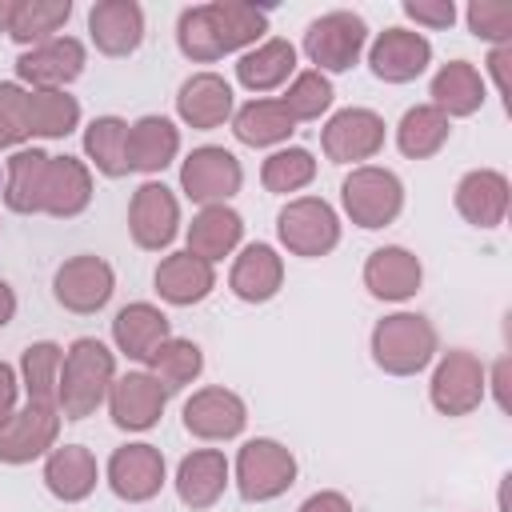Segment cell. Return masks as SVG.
Wrapping results in <instances>:
<instances>
[{
    "label": "cell",
    "mask_w": 512,
    "mask_h": 512,
    "mask_svg": "<svg viewBox=\"0 0 512 512\" xmlns=\"http://www.w3.org/2000/svg\"><path fill=\"white\" fill-rule=\"evenodd\" d=\"M432 64V40L416 28H384L368 44V68L384 84H408Z\"/></svg>",
    "instance_id": "obj_16"
},
{
    "label": "cell",
    "mask_w": 512,
    "mask_h": 512,
    "mask_svg": "<svg viewBox=\"0 0 512 512\" xmlns=\"http://www.w3.org/2000/svg\"><path fill=\"white\" fill-rule=\"evenodd\" d=\"M88 36L104 56H132L144 40V8L136 0H96L88 8Z\"/></svg>",
    "instance_id": "obj_22"
},
{
    "label": "cell",
    "mask_w": 512,
    "mask_h": 512,
    "mask_svg": "<svg viewBox=\"0 0 512 512\" xmlns=\"http://www.w3.org/2000/svg\"><path fill=\"white\" fill-rule=\"evenodd\" d=\"M156 292L164 304L172 308H192L200 300H208V292L216 288V264L192 256L188 248L180 252H168L160 264H156V276H152Z\"/></svg>",
    "instance_id": "obj_24"
},
{
    "label": "cell",
    "mask_w": 512,
    "mask_h": 512,
    "mask_svg": "<svg viewBox=\"0 0 512 512\" xmlns=\"http://www.w3.org/2000/svg\"><path fill=\"white\" fill-rule=\"evenodd\" d=\"M108 488L124 500V504H144L152 496H160L164 480H168V468H164V452L148 440H136V444H120L112 456H108Z\"/></svg>",
    "instance_id": "obj_14"
},
{
    "label": "cell",
    "mask_w": 512,
    "mask_h": 512,
    "mask_svg": "<svg viewBox=\"0 0 512 512\" xmlns=\"http://www.w3.org/2000/svg\"><path fill=\"white\" fill-rule=\"evenodd\" d=\"M116 292V272L104 256H92V252H80V256H68L56 276H52V296L64 312H76V316H92L100 312Z\"/></svg>",
    "instance_id": "obj_10"
},
{
    "label": "cell",
    "mask_w": 512,
    "mask_h": 512,
    "mask_svg": "<svg viewBox=\"0 0 512 512\" xmlns=\"http://www.w3.org/2000/svg\"><path fill=\"white\" fill-rule=\"evenodd\" d=\"M464 20H468V32L476 40H488L492 48L496 44H512V4H504V0H472L464 8Z\"/></svg>",
    "instance_id": "obj_44"
},
{
    "label": "cell",
    "mask_w": 512,
    "mask_h": 512,
    "mask_svg": "<svg viewBox=\"0 0 512 512\" xmlns=\"http://www.w3.org/2000/svg\"><path fill=\"white\" fill-rule=\"evenodd\" d=\"M228 480H232V464H228V456L220 448H192L176 464V496L192 512L212 508L224 496Z\"/></svg>",
    "instance_id": "obj_21"
},
{
    "label": "cell",
    "mask_w": 512,
    "mask_h": 512,
    "mask_svg": "<svg viewBox=\"0 0 512 512\" xmlns=\"http://www.w3.org/2000/svg\"><path fill=\"white\" fill-rule=\"evenodd\" d=\"M92 204V168L80 156H48L40 212L56 220H72Z\"/></svg>",
    "instance_id": "obj_25"
},
{
    "label": "cell",
    "mask_w": 512,
    "mask_h": 512,
    "mask_svg": "<svg viewBox=\"0 0 512 512\" xmlns=\"http://www.w3.org/2000/svg\"><path fill=\"white\" fill-rule=\"evenodd\" d=\"M428 104L432 108H440L448 120H456V116H476L480 108H484V100H488V84H484V76L476 72V64H468V60H448V64H440L436 68V76H432V84H428Z\"/></svg>",
    "instance_id": "obj_28"
},
{
    "label": "cell",
    "mask_w": 512,
    "mask_h": 512,
    "mask_svg": "<svg viewBox=\"0 0 512 512\" xmlns=\"http://www.w3.org/2000/svg\"><path fill=\"white\" fill-rule=\"evenodd\" d=\"M176 48L192 64H216L224 56L220 52V40H216V28H212V16H208V4L184 8L176 16Z\"/></svg>",
    "instance_id": "obj_43"
},
{
    "label": "cell",
    "mask_w": 512,
    "mask_h": 512,
    "mask_svg": "<svg viewBox=\"0 0 512 512\" xmlns=\"http://www.w3.org/2000/svg\"><path fill=\"white\" fill-rule=\"evenodd\" d=\"M228 288L244 304H268L284 288V256L272 244H244L232 260Z\"/></svg>",
    "instance_id": "obj_23"
},
{
    "label": "cell",
    "mask_w": 512,
    "mask_h": 512,
    "mask_svg": "<svg viewBox=\"0 0 512 512\" xmlns=\"http://www.w3.org/2000/svg\"><path fill=\"white\" fill-rule=\"evenodd\" d=\"M292 132H296V120L272 96H256L232 112V136L248 148H284Z\"/></svg>",
    "instance_id": "obj_32"
},
{
    "label": "cell",
    "mask_w": 512,
    "mask_h": 512,
    "mask_svg": "<svg viewBox=\"0 0 512 512\" xmlns=\"http://www.w3.org/2000/svg\"><path fill=\"white\" fill-rule=\"evenodd\" d=\"M44 172H48V152L44 148H16L4 160V204L20 216L40 212Z\"/></svg>",
    "instance_id": "obj_35"
},
{
    "label": "cell",
    "mask_w": 512,
    "mask_h": 512,
    "mask_svg": "<svg viewBox=\"0 0 512 512\" xmlns=\"http://www.w3.org/2000/svg\"><path fill=\"white\" fill-rule=\"evenodd\" d=\"M208 16H212V28H216V40H220L224 56L256 48L268 32V12L248 4V0H212Z\"/></svg>",
    "instance_id": "obj_34"
},
{
    "label": "cell",
    "mask_w": 512,
    "mask_h": 512,
    "mask_svg": "<svg viewBox=\"0 0 512 512\" xmlns=\"http://www.w3.org/2000/svg\"><path fill=\"white\" fill-rule=\"evenodd\" d=\"M12 316H16V292L8 280H0V328H8Z\"/></svg>",
    "instance_id": "obj_51"
},
{
    "label": "cell",
    "mask_w": 512,
    "mask_h": 512,
    "mask_svg": "<svg viewBox=\"0 0 512 512\" xmlns=\"http://www.w3.org/2000/svg\"><path fill=\"white\" fill-rule=\"evenodd\" d=\"M276 236L292 256L320 260L340 244V216L324 196H292L276 212Z\"/></svg>",
    "instance_id": "obj_5"
},
{
    "label": "cell",
    "mask_w": 512,
    "mask_h": 512,
    "mask_svg": "<svg viewBox=\"0 0 512 512\" xmlns=\"http://www.w3.org/2000/svg\"><path fill=\"white\" fill-rule=\"evenodd\" d=\"M384 116L372 108H340L320 128V148L332 164H364L384 148Z\"/></svg>",
    "instance_id": "obj_11"
},
{
    "label": "cell",
    "mask_w": 512,
    "mask_h": 512,
    "mask_svg": "<svg viewBox=\"0 0 512 512\" xmlns=\"http://www.w3.org/2000/svg\"><path fill=\"white\" fill-rule=\"evenodd\" d=\"M80 128V100L68 92H32L28 88V140H64Z\"/></svg>",
    "instance_id": "obj_39"
},
{
    "label": "cell",
    "mask_w": 512,
    "mask_h": 512,
    "mask_svg": "<svg viewBox=\"0 0 512 512\" xmlns=\"http://www.w3.org/2000/svg\"><path fill=\"white\" fill-rule=\"evenodd\" d=\"M368 348H372V364L380 372L416 376L436 360L440 336H436L432 320L420 316V312H388L384 320H376V328L368 336Z\"/></svg>",
    "instance_id": "obj_2"
},
{
    "label": "cell",
    "mask_w": 512,
    "mask_h": 512,
    "mask_svg": "<svg viewBox=\"0 0 512 512\" xmlns=\"http://www.w3.org/2000/svg\"><path fill=\"white\" fill-rule=\"evenodd\" d=\"M148 372H152V376L168 388V396H172V392L188 388L192 380H200V372H204V352H200L196 340L168 336V340L148 356Z\"/></svg>",
    "instance_id": "obj_40"
},
{
    "label": "cell",
    "mask_w": 512,
    "mask_h": 512,
    "mask_svg": "<svg viewBox=\"0 0 512 512\" xmlns=\"http://www.w3.org/2000/svg\"><path fill=\"white\" fill-rule=\"evenodd\" d=\"M276 100L288 108V116H292L296 124H304V120H320V116L332 108L336 88H332V80H328L324 72L304 68V72H296V76L288 80L284 96H276Z\"/></svg>",
    "instance_id": "obj_42"
},
{
    "label": "cell",
    "mask_w": 512,
    "mask_h": 512,
    "mask_svg": "<svg viewBox=\"0 0 512 512\" xmlns=\"http://www.w3.org/2000/svg\"><path fill=\"white\" fill-rule=\"evenodd\" d=\"M0 116L28 140V88L16 80H0Z\"/></svg>",
    "instance_id": "obj_46"
},
{
    "label": "cell",
    "mask_w": 512,
    "mask_h": 512,
    "mask_svg": "<svg viewBox=\"0 0 512 512\" xmlns=\"http://www.w3.org/2000/svg\"><path fill=\"white\" fill-rule=\"evenodd\" d=\"M452 136V120L432 108V104H412L400 124H396V148L408 156V160H428L436 156Z\"/></svg>",
    "instance_id": "obj_37"
},
{
    "label": "cell",
    "mask_w": 512,
    "mask_h": 512,
    "mask_svg": "<svg viewBox=\"0 0 512 512\" xmlns=\"http://www.w3.org/2000/svg\"><path fill=\"white\" fill-rule=\"evenodd\" d=\"M420 284H424V264L404 244H384V248L368 252V260H364V288L376 300L404 304V300H412L420 292Z\"/></svg>",
    "instance_id": "obj_18"
},
{
    "label": "cell",
    "mask_w": 512,
    "mask_h": 512,
    "mask_svg": "<svg viewBox=\"0 0 512 512\" xmlns=\"http://www.w3.org/2000/svg\"><path fill=\"white\" fill-rule=\"evenodd\" d=\"M456 212L472 224V228H500L508 216V200H512V184L504 172L496 168H472L456 180Z\"/></svg>",
    "instance_id": "obj_20"
},
{
    "label": "cell",
    "mask_w": 512,
    "mask_h": 512,
    "mask_svg": "<svg viewBox=\"0 0 512 512\" xmlns=\"http://www.w3.org/2000/svg\"><path fill=\"white\" fill-rule=\"evenodd\" d=\"M84 156L108 180L128 176V120H120V116H96L84 128Z\"/></svg>",
    "instance_id": "obj_38"
},
{
    "label": "cell",
    "mask_w": 512,
    "mask_h": 512,
    "mask_svg": "<svg viewBox=\"0 0 512 512\" xmlns=\"http://www.w3.org/2000/svg\"><path fill=\"white\" fill-rule=\"evenodd\" d=\"M508 64H512V44H496L492 52H488V72H492V80H496V92L508 100V92H512V80H508Z\"/></svg>",
    "instance_id": "obj_48"
},
{
    "label": "cell",
    "mask_w": 512,
    "mask_h": 512,
    "mask_svg": "<svg viewBox=\"0 0 512 512\" xmlns=\"http://www.w3.org/2000/svg\"><path fill=\"white\" fill-rule=\"evenodd\" d=\"M340 204H344V216L356 224V228H388L400 212H404V184L392 168H380V164H360L344 176L340 184Z\"/></svg>",
    "instance_id": "obj_4"
},
{
    "label": "cell",
    "mask_w": 512,
    "mask_h": 512,
    "mask_svg": "<svg viewBox=\"0 0 512 512\" xmlns=\"http://www.w3.org/2000/svg\"><path fill=\"white\" fill-rule=\"evenodd\" d=\"M8 16H12V0H0V32H8Z\"/></svg>",
    "instance_id": "obj_53"
},
{
    "label": "cell",
    "mask_w": 512,
    "mask_h": 512,
    "mask_svg": "<svg viewBox=\"0 0 512 512\" xmlns=\"http://www.w3.org/2000/svg\"><path fill=\"white\" fill-rule=\"evenodd\" d=\"M20 144H24V140H20V132L0 116V152H4V148H20Z\"/></svg>",
    "instance_id": "obj_52"
},
{
    "label": "cell",
    "mask_w": 512,
    "mask_h": 512,
    "mask_svg": "<svg viewBox=\"0 0 512 512\" xmlns=\"http://www.w3.org/2000/svg\"><path fill=\"white\" fill-rule=\"evenodd\" d=\"M488 388L496 392V404L508 408V360H504V356L496 360V368H492V376H488Z\"/></svg>",
    "instance_id": "obj_50"
},
{
    "label": "cell",
    "mask_w": 512,
    "mask_h": 512,
    "mask_svg": "<svg viewBox=\"0 0 512 512\" xmlns=\"http://www.w3.org/2000/svg\"><path fill=\"white\" fill-rule=\"evenodd\" d=\"M316 180V156L308 148H296V144H284L276 148L264 164H260V184L276 196H288V192H300Z\"/></svg>",
    "instance_id": "obj_41"
},
{
    "label": "cell",
    "mask_w": 512,
    "mask_h": 512,
    "mask_svg": "<svg viewBox=\"0 0 512 512\" xmlns=\"http://www.w3.org/2000/svg\"><path fill=\"white\" fill-rule=\"evenodd\" d=\"M244 184V168L236 160V152L220 148V144H200L184 156L180 164V192L208 208V204H228Z\"/></svg>",
    "instance_id": "obj_8"
},
{
    "label": "cell",
    "mask_w": 512,
    "mask_h": 512,
    "mask_svg": "<svg viewBox=\"0 0 512 512\" xmlns=\"http://www.w3.org/2000/svg\"><path fill=\"white\" fill-rule=\"evenodd\" d=\"M88 64V48L76 36H52L36 48H24L16 60V84L32 92H68L72 80H80Z\"/></svg>",
    "instance_id": "obj_9"
},
{
    "label": "cell",
    "mask_w": 512,
    "mask_h": 512,
    "mask_svg": "<svg viewBox=\"0 0 512 512\" xmlns=\"http://www.w3.org/2000/svg\"><path fill=\"white\" fill-rule=\"evenodd\" d=\"M184 240H188V252L216 264L224 256H232L244 240V220L232 204H208L192 216V224L184 228Z\"/></svg>",
    "instance_id": "obj_29"
},
{
    "label": "cell",
    "mask_w": 512,
    "mask_h": 512,
    "mask_svg": "<svg viewBox=\"0 0 512 512\" xmlns=\"http://www.w3.org/2000/svg\"><path fill=\"white\" fill-rule=\"evenodd\" d=\"M292 76H296V48L284 36H268L256 48L240 52V60H236V80L248 92H260V96L264 92H276Z\"/></svg>",
    "instance_id": "obj_31"
},
{
    "label": "cell",
    "mask_w": 512,
    "mask_h": 512,
    "mask_svg": "<svg viewBox=\"0 0 512 512\" xmlns=\"http://www.w3.org/2000/svg\"><path fill=\"white\" fill-rule=\"evenodd\" d=\"M56 436H60V408L20 404L0 428V464H12V468L32 464L56 448Z\"/></svg>",
    "instance_id": "obj_15"
},
{
    "label": "cell",
    "mask_w": 512,
    "mask_h": 512,
    "mask_svg": "<svg viewBox=\"0 0 512 512\" xmlns=\"http://www.w3.org/2000/svg\"><path fill=\"white\" fill-rule=\"evenodd\" d=\"M364 48H368V24L348 8H332L304 28V56L324 76L348 72L364 56Z\"/></svg>",
    "instance_id": "obj_6"
},
{
    "label": "cell",
    "mask_w": 512,
    "mask_h": 512,
    "mask_svg": "<svg viewBox=\"0 0 512 512\" xmlns=\"http://www.w3.org/2000/svg\"><path fill=\"white\" fill-rule=\"evenodd\" d=\"M296 472H300V464H296L292 448L272 436L244 440L236 452V464H232L236 488L248 504H268V500L284 496L296 484Z\"/></svg>",
    "instance_id": "obj_3"
},
{
    "label": "cell",
    "mask_w": 512,
    "mask_h": 512,
    "mask_svg": "<svg viewBox=\"0 0 512 512\" xmlns=\"http://www.w3.org/2000/svg\"><path fill=\"white\" fill-rule=\"evenodd\" d=\"M104 404H108V416L120 432H148L164 416L168 388L148 368H136V372H124V376L112 380Z\"/></svg>",
    "instance_id": "obj_13"
},
{
    "label": "cell",
    "mask_w": 512,
    "mask_h": 512,
    "mask_svg": "<svg viewBox=\"0 0 512 512\" xmlns=\"http://www.w3.org/2000/svg\"><path fill=\"white\" fill-rule=\"evenodd\" d=\"M100 480V464L84 444H56L44 456V488L64 500V504H80L96 492Z\"/></svg>",
    "instance_id": "obj_27"
},
{
    "label": "cell",
    "mask_w": 512,
    "mask_h": 512,
    "mask_svg": "<svg viewBox=\"0 0 512 512\" xmlns=\"http://www.w3.org/2000/svg\"><path fill=\"white\" fill-rule=\"evenodd\" d=\"M232 112H236V96L220 72H192L176 92V116L196 132H212L228 124Z\"/></svg>",
    "instance_id": "obj_19"
},
{
    "label": "cell",
    "mask_w": 512,
    "mask_h": 512,
    "mask_svg": "<svg viewBox=\"0 0 512 512\" xmlns=\"http://www.w3.org/2000/svg\"><path fill=\"white\" fill-rule=\"evenodd\" d=\"M404 16L416 20V28H452L456 20V4L452 0H404Z\"/></svg>",
    "instance_id": "obj_45"
},
{
    "label": "cell",
    "mask_w": 512,
    "mask_h": 512,
    "mask_svg": "<svg viewBox=\"0 0 512 512\" xmlns=\"http://www.w3.org/2000/svg\"><path fill=\"white\" fill-rule=\"evenodd\" d=\"M180 152V128L168 116H140L128 124V172L156 176Z\"/></svg>",
    "instance_id": "obj_30"
},
{
    "label": "cell",
    "mask_w": 512,
    "mask_h": 512,
    "mask_svg": "<svg viewBox=\"0 0 512 512\" xmlns=\"http://www.w3.org/2000/svg\"><path fill=\"white\" fill-rule=\"evenodd\" d=\"M128 232H132L136 248L164 252L180 232V200H176V192L168 184H160V180H144L132 192V204H128Z\"/></svg>",
    "instance_id": "obj_12"
},
{
    "label": "cell",
    "mask_w": 512,
    "mask_h": 512,
    "mask_svg": "<svg viewBox=\"0 0 512 512\" xmlns=\"http://www.w3.org/2000/svg\"><path fill=\"white\" fill-rule=\"evenodd\" d=\"M296 512H352V500L336 488H324V492H312Z\"/></svg>",
    "instance_id": "obj_49"
},
{
    "label": "cell",
    "mask_w": 512,
    "mask_h": 512,
    "mask_svg": "<svg viewBox=\"0 0 512 512\" xmlns=\"http://www.w3.org/2000/svg\"><path fill=\"white\" fill-rule=\"evenodd\" d=\"M60 364H64V348L56 340H36L20 352V392L28 396V404H44V408H60Z\"/></svg>",
    "instance_id": "obj_33"
},
{
    "label": "cell",
    "mask_w": 512,
    "mask_h": 512,
    "mask_svg": "<svg viewBox=\"0 0 512 512\" xmlns=\"http://www.w3.org/2000/svg\"><path fill=\"white\" fill-rule=\"evenodd\" d=\"M244 424H248V404L224 384L196 388L184 400V428L196 440H236Z\"/></svg>",
    "instance_id": "obj_17"
},
{
    "label": "cell",
    "mask_w": 512,
    "mask_h": 512,
    "mask_svg": "<svg viewBox=\"0 0 512 512\" xmlns=\"http://www.w3.org/2000/svg\"><path fill=\"white\" fill-rule=\"evenodd\" d=\"M168 336H172L168 312L156 308V304H148V300L124 304V308L116 312V320H112V344H116V352L128 356V360H140V364H148V356H152Z\"/></svg>",
    "instance_id": "obj_26"
},
{
    "label": "cell",
    "mask_w": 512,
    "mask_h": 512,
    "mask_svg": "<svg viewBox=\"0 0 512 512\" xmlns=\"http://www.w3.org/2000/svg\"><path fill=\"white\" fill-rule=\"evenodd\" d=\"M484 396H488L484 360L468 348H448L432 368V384H428L432 408L440 416H468L484 404Z\"/></svg>",
    "instance_id": "obj_7"
},
{
    "label": "cell",
    "mask_w": 512,
    "mask_h": 512,
    "mask_svg": "<svg viewBox=\"0 0 512 512\" xmlns=\"http://www.w3.org/2000/svg\"><path fill=\"white\" fill-rule=\"evenodd\" d=\"M112 380H116V352L96 336L72 340L60 364V416L64 420L92 416L108 400Z\"/></svg>",
    "instance_id": "obj_1"
},
{
    "label": "cell",
    "mask_w": 512,
    "mask_h": 512,
    "mask_svg": "<svg viewBox=\"0 0 512 512\" xmlns=\"http://www.w3.org/2000/svg\"><path fill=\"white\" fill-rule=\"evenodd\" d=\"M20 408V376L12 364L0 360V428L8 424V416Z\"/></svg>",
    "instance_id": "obj_47"
},
{
    "label": "cell",
    "mask_w": 512,
    "mask_h": 512,
    "mask_svg": "<svg viewBox=\"0 0 512 512\" xmlns=\"http://www.w3.org/2000/svg\"><path fill=\"white\" fill-rule=\"evenodd\" d=\"M68 16H72V0H12L8 36L20 48H36V44L60 36Z\"/></svg>",
    "instance_id": "obj_36"
}]
</instances>
